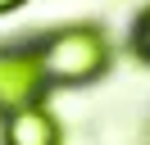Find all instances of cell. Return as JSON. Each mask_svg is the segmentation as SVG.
<instances>
[{"instance_id": "obj_1", "label": "cell", "mask_w": 150, "mask_h": 145, "mask_svg": "<svg viewBox=\"0 0 150 145\" xmlns=\"http://www.w3.org/2000/svg\"><path fill=\"white\" fill-rule=\"evenodd\" d=\"M105 63H109V45L96 27H64L46 36V45L37 50V68L46 82H91Z\"/></svg>"}, {"instance_id": "obj_2", "label": "cell", "mask_w": 150, "mask_h": 145, "mask_svg": "<svg viewBox=\"0 0 150 145\" xmlns=\"http://www.w3.org/2000/svg\"><path fill=\"white\" fill-rule=\"evenodd\" d=\"M41 86H46V77L37 68V54H28V50L0 54V109L5 113H18V109L37 104Z\"/></svg>"}, {"instance_id": "obj_3", "label": "cell", "mask_w": 150, "mask_h": 145, "mask_svg": "<svg viewBox=\"0 0 150 145\" xmlns=\"http://www.w3.org/2000/svg\"><path fill=\"white\" fill-rule=\"evenodd\" d=\"M5 145H59V127L46 109L28 104L18 113H9L5 122Z\"/></svg>"}, {"instance_id": "obj_4", "label": "cell", "mask_w": 150, "mask_h": 145, "mask_svg": "<svg viewBox=\"0 0 150 145\" xmlns=\"http://www.w3.org/2000/svg\"><path fill=\"white\" fill-rule=\"evenodd\" d=\"M132 41H137V50L150 59V9L141 14V23H137V32H132Z\"/></svg>"}, {"instance_id": "obj_5", "label": "cell", "mask_w": 150, "mask_h": 145, "mask_svg": "<svg viewBox=\"0 0 150 145\" xmlns=\"http://www.w3.org/2000/svg\"><path fill=\"white\" fill-rule=\"evenodd\" d=\"M18 5H28V0H0V14H9V9H18Z\"/></svg>"}]
</instances>
